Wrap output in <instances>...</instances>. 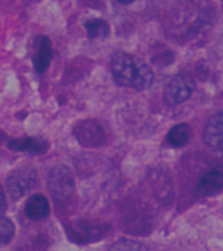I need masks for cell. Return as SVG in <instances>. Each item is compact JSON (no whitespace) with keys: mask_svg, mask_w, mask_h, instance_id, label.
Segmentation results:
<instances>
[{"mask_svg":"<svg viewBox=\"0 0 223 251\" xmlns=\"http://www.w3.org/2000/svg\"><path fill=\"white\" fill-rule=\"evenodd\" d=\"M110 69L113 81L135 90H146L154 81L151 68L140 57L127 52H115L111 56Z\"/></svg>","mask_w":223,"mask_h":251,"instance_id":"cell-1","label":"cell"},{"mask_svg":"<svg viewBox=\"0 0 223 251\" xmlns=\"http://www.w3.org/2000/svg\"><path fill=\"white\" fill-rule=\"evenodd\" d=\"M47 186L56 206H67L75 195V177L67 165H55L49 173Z\"/></svg>","mask_w":223,"mask_h":251,"instance_id":"cell-2","label":"cell"},{"mask_svg":"<svg viewBox=\"0 0 223 251\" xmlns=\"http://www.w3.org/2000/svg\"><path fill=\"white\" fill-rule=\"evenodd\" d=\"M38 175L34 167L27 165V167H20L11 172L7 177V190L11 195L12 199L23 198L24 195L37 186Z\"/></svg>","mask_w":223,"mask_h":251,"instance_id":"cell-3","label":"cell"},{"mask_svg":"<svg viewBox=\"0 0 223 251\" xmlns=\"http://www.w3.org/2000/svg\"><path fill=\"white\" fill-rule=\"evenodd\" d=\"M73 135L77 139V142L86 149L102 146L106 141V133L103 125L94 119L79 121L73 127Z\"/></svg>","mask_w":223,"mask_h":251,"instance_id":"cell-4","label":"cell"},{"mask_svg":"<svg viewBox=\"0 0 223 251\" xmlns=\"http://www.w3.org/2000/svg\"><path fill=\"white\" fill-rule=\"evenodd\" d=\"M109 228L110 226L107 224L77 221L75 224L67 226V233L69 238L77 244H89V242L99 241L103 236H106Z\"/></svg>","mask_w":223,"mask_h":251,"instance_id":"cell-5","label":"cell"},{"mask_svg":"<svg viewBox=\"0 0 223 251\" xmlns=\"http://www.w3.org/2000/svg\"><path fill=\"white\" fill-rule=\"evenodd\" d=\"M195 90V82L186 75H178L168 81L165 89V100L167 104L176 105L188 100Z\"/></svg>","mask_w":223,"mask_h":251,"instance_id":"cell-6","label":"cell"},{"mask_svg":"<svg viewBox=\"0 0 223 251\" xmlns=\"http://www.w3.org/2000/svg\"><path fill=\"white\" fill-rule=\"evenodd\" d=\"M223 190V167L217 165L200 177L196 184L195 194L198 197H212Z\"/></svg>","mask_w":223,"mask_h":251,"instance_id":"cell-7","label":"cell"},{"mask_svg":"<svg viewBox=\"0 0 223 251\" xmlns=\"http://www.w3.org/2000/svg\"><path fill=\"white\" fill-rule=\"evenodd\" d=\"M204 142L214 152L223 155V112L210 117L204 129Z\"/></svg>","mask_w":223,"mask_h":251,"instance_id":"cell-8","label":"cell"},{"mask_svg":"<svg viewBox=\"0 0 223 251\" xmlns=\"http://www.w3.org/2000/svg\"><path fill=\"white\" fill-rule=\"evenodd\" d=\"M8 149L20 152H28L33 155L46 154L49 150V142L42 137H25V138H13L8 141Z\"/></svg>","mask_w":223,"mask_h":251,"instance_id":"cell-9","label":"cell"},{"mask_svg":"<svg viewBox=\"0 0 223 251\" xmlns=\"http://www.w3.org/2000/svg\"><path fill=\"white\" fill-rule=\"evenodd\" d=\"M53 60V45L47 37H39L37 39V51L33 57L35 71L38 73H45Z\"/></svg>","mask_w":223,"mask_h":251,"instance_id":"cell-10","label":"cell"},{"mask_svg":"<svg viewBox=\"0 0 223 251\" xmlns=\"http://www.w3.org/2000/svg\"><path fill=\"white\" fill-rule=\"evenodd\" d=\"M25 214L30 220H43L50 215V203L43 194H33L25 203Z\"/></svg>","mask_w":223,"mask_h":251,"instance_id":"cell-11","label":"cell"},{"mask_svg":"<svg viewBox=\"0 0 223 251\" xmlns=\"http://www.w3.org/2000/svg\"><path fill=\"white\" fill-rule=\"evenodd\" d=\"M191 139V127L188 124H178L174 127H171L168 134H167V141L171 146L183 147Z\"/></svg>","mask_w":223,"mask_h":251,"instance_id":"cell-12","label":"cell"},{"mask_svg":"<svg viewBox=\"0 0 223 251\" xmlns=\"http://www.w3.org/2000/svg\"><path fill=\"white\" fill-rule=\"evenodd\" d=\"M85 29L89 38H103L110 34L109 24L102 19H91L85 23Z\"/></svg>","mask_w":223,"mask_h":251,"instance_id":"cell-13","label":"cell"},{"mask_svg":"<svg viewBox=\"0 0 223 251\" xmlns=\"http://www.w3.org/2000/svg\"><path fill=\"white\" fill-rule=\"evenodd\" d=\"M16 228L11 219L1 216L0 218V245L9 244L15 236Z\"/></svg>","mask_w":223,"mask_h":251,"instance_id":"cell-14","label":"cell"},{"mask_svg":"<svg viewBox=\"0 0 223 251\" xmlns=\"http://www.w3.org/2000/svg\"><path fill=\"white\" fill-rule=\"evenodd\" d=\"M110 251H149L148 248L144 244H141L139 241L133 240H123L116 241L115 244L110 248Z\"/></svg>","mask_w":223,"mask_h":251,"instance_id":"cell-15","label":"cell"},{"mask_svg":"<svg viewBox=\"0 0 223 251\" xmlns=\"http://www.w3.org/2000/svg\"><path fill=\"white\" fill-rule=\"evenodd\" d=\"M5 211H7V197H5L3 188L0 186V218L4 216Z\"/></svg>","mask_w":223,"mask_h":251,"instance_id":"cell-16","label":"cell"},{"mask_svg":"<svg viewBox=\"0 0 223 251\" xmlns=\"http://www.w3.org/2000/svg\"><path fill=\"white\" fill-rule=\"evenodd\" d=\"M116 1L120 4H131V3H133L135 0H116Z\"/></svg>","mask_w":223,"mask_h":251,"instance_id":"cell-17","label":"cell"}]
</instances>
